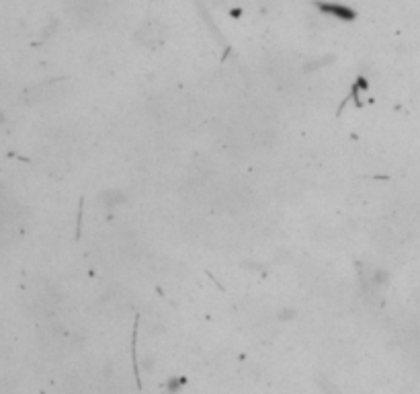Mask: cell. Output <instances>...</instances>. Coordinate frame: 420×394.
<instances>
[{
	"label": "cell",
	"instance_id": "1",
	"mask_svg": "<svg viewBox=\"0 0 420 394\" xmlns=\"http://www.w3.org/2000/svg\"><path fill=\"white\" fill-rule=\"evenodd\" d=\"M316 6H318L322 13H328V15L336 17V19H344V21H353V19H355V13H353L351 8L342 6V4H324V2H316Z\"/></svg>",
	"mask_w": 420,
	"mask_h": 394
}]
</instances>
